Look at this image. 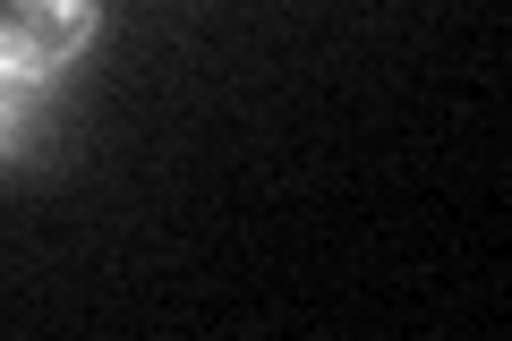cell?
Masks as SVG:
<instances>
[{
    "label": "cell",
    "mask_w": 512,
    "mask_h": 341,
    "mask_svg": "<svg viewBox=\"0 0 512 341\" xmlns=\"http://www.w3.org/2000/svg\"><path fill=\"white\" fill-rule=\"evenodd\" d=\"M94 35V0H0V77L52 86Z\"/></svg>",
    "instance_id": "cell-1"
},
{
    "label": "cell",
    "mask_w": 512,
    "mask_h": 341,
    "mask_svg": "<svg viewBox=\"0 0 512 341\" xmlns=\"http://www.w3.org/2000/svg\"><path fill=\"white\" fill-rule=\"evenodd\" d=\"M43 94H52V86H18V77H0V162L43 128Z\"/></svg>",
    "instance_id": "cell-2"
}]
</instances>
